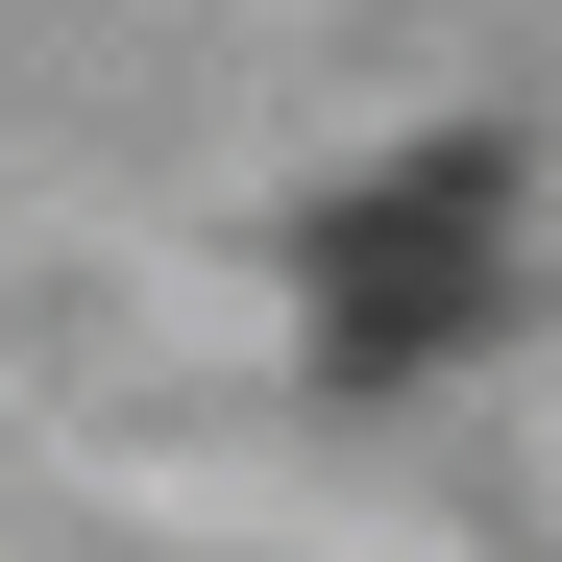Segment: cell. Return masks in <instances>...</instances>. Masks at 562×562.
Here are the masks:
<instances>
[{
	"label": "cell",
	"mask_w": 562,
	"mask_h": 562,
	"mask_svg": "<svg viewBox=\"0 0 562 562\" xmlns=\"http://www.w3.org/2000/svg\"><path fill=\"white\" fill-rule=\"evenodd\" d=\"M294 294H318V342H342V367H464V342L514 318V147H490V123L392 147L367 196H318Z\"/></svg>",
	"instance_id": "cell-1"
}]
</instances>
